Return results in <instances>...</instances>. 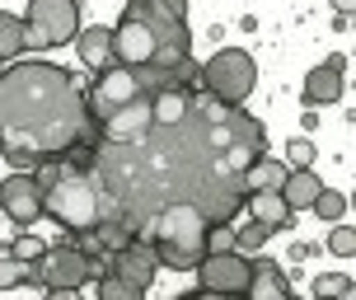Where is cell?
I'll return each instance as SVG.
<instances>
[{
  "label": "cell",
  "instance_id": "cell-1",
  "mask_svg": "<svg viewBox=\"0 0 356 300\" xmlns=\"http://www.w3.org/2000/svg\"><path fill=\"white\" fill-rule=\"evenodd\" d=\"M263 141L258 118L211 94H188L183 118L99 150V193L127 230H145L164 207H197L211 226H230L244 207V169L263 155Z\"/></svg>",
  "mask_w": 356,
  "mask_h": 300
},
{
  "label": "cell",
  "instance_id": "cell-2",
  "mask_svg": "<svg viewBox=\"0 0 356 300\" xmlns=\"http://www.w3.org/2000/svg\"><path fill=\"white\" fill-rule=\"evenodd\" d=\"M89 136L85 89L56 61H19L0 71V155L19 174L61 159Z\"/></svg>",
  "mask_w": 356,
  "mask_h": 300
},
{
  "label": "cell",
  "instance_id": "cell-3",
  "mask_svg": "<svg viewBox=\"0 0 356 300\" xmlns=\"http://www.w3.org/2000/svg\"><path fill=\"white\" fill-rule=\"evenodd\" d=\"M193 56V33L188 24L160 15L155 0H131L113 29V66L136 71V66H178Z\"/></svg>",
  "mask_w": 356,
  "mask_h": 300
},
{
  "label": "cell",
  "instance_id": "cell-4",
  "mask_svg": "<svg viewBox=\"0 0 356 300\" xmlns=\"http://www.w3.org/2000/svg\"><path fill=\"white\" fill-rule=\"evenodd\" d=\"M145 230H150V244H155L160 267L193 272L207 258V230H211V221L197 212V207H164Z\"/></svg>",
  "mask_w": 356,
  "mask_h": 300
},
{
  "label": "cell",
  "instance_id": "cell-5",
  "mask_svg": "<svg viewBox=\"0 0 356 300\" xmlns=\"http://www.w3.org/2000/svg\"><path fill=\"white\" fill-rule=\"evenodd\" d=\"M42 212L52 216L56 226H66L71 235H94L99 221H104V193H99V183L89 174L61 169V174L42 188Z\"/></svg>",
  "mask_w": 356,
  "mask_h": 300
},
{
  "label": "cell",
  "instance_id": "cell-6",
  "mask_svg": "<svg viewBox=\"0 0 356 300\" xmlns=\"http://www.w3.org/2000/svg\"><path fill=\"white\" fill-rule=\"evenodd\" d=\"M197 80H202V94H211L216 104L244 108L253 85H258V66H253V56L244 47H220L197 66Z\"/></svg>",
  "mask_w": 356,
  "mask_h": 300
},
{
  "label": "cell",
  "instance_id": "cell-7",
  "mask_svg": "<svg viewBox=\"0 0 356 300\" xmlns=\"http://www.w3.org/2000/svg\"><path fill=\"white\" fill-rule=\"evenodd\" d=\"M24 42L29 47H61L75 42L80 33V0H29V19H24Z\"/></svg>",
  "mask_w": 356,
  "mask_h": 300
},
{
  "label": "cell",
  "instance_id": "cell-8",
  "mask_svg": "<svg viewBox=\"0 0 356 300\" xmlns=\"http://www.w3.org/2000/svg\"><path fill=\"white\" fill-rule=\"evenodd\" d=\"M29 282L47 286V291H80L89 282V253L71 244L42 248V258L29 263Z\"/></svg>",
  "mask_w": 356,
  "mask_h": 300
},
{
  "label": "cell",
  "instance_id": "cell-9",
  "mask_svg": "<svg viewBox=\"0 0 356 300\" xmlns=\"http://www.w3.org/2000/svg\"><path fill=\"white\" fill-rule=\"evenodd\" d=\"M193 272H197V286H202V291H216V296H244V291H249V277H253V258L234 253V248L230 253H207Z\"/></svg>",
  "mask_w": 356,
  "mask_h": 300
},
{
  "label": "cell",
  "instance_id": "cell-10",
  "mask_svg": "<svg viewBox=\"0 0 356 300\" xmlns=\"http://www.w3.org/2000/svg\"><path fill=\"white\" fill-rule=\"evenodd\" d=\"M131 99H141L131 71H122V66H104V71H94V85H89V94H85V108L104 123V118L118 113V108H127Z\"/></svg>",
  "mask_w": 356,
  "mask_h": 300
},
{
  "label": "cell",
  "instance_id": "cell-11",
  "mask_svg": "<svg viewBox=\"0 0 356 300\" xmlns=\"http://www.w3.org/2000/svg\"><path fill=\"white\" fill-rule=\"evenodd\" d=\"M108 272L113 277H122L127 286H136V291H145V286L155 282V272H160V258H155V244L150 239H127L113 258H108Z\"/></svg>",
  "mask_w": 356,
  "mask_h": 300
},
{
  "label": "cell",
  "instance_id": "cell-12",
  "mask_svg": "<svg viewBox=\"0 0 356 300\" xmlns=\"http://www.w3.org/2000/svg\"><path fill=\"white\" fill-rule=\"evenodd\" d=\"M0 212L10 216L19 230H29L42 216V188L33 183V174H10L0 183Z\"/></svg>",
  "mask_w": 356,
  "mask_h": 300
},
{
  "label": "cell",
  "instance_id": "cell-13",
  "mask_svg": "<svg viewBox=\"0 0 356 300\" xmlns=\"http://www.w3.org/2000/svg\"><path fill=\"white\" fill-rule=\"evenodd\" d=\"M104 141L108 145H127V141H136V136H141L145 127H150V99H131V104L127 108H118V113H113V118H104Z\"/></svg>",
  "mask_w": 356,
  "mask_h": 300
},
{
  "label": "cell",
  "instance_id": "cell-14",
  "mask_svg": "<svg viewBox=\"0 0 356 300\" xmlns=\"http://www.w3.org/2000/svg\"><path fill=\"white\" fill-rule=\"evenodd\" d=\"M342 71H347V61L342 56H328L323 66L305 75V104H338L342 99Z\"/></svg>",
  "mask_w": 356,
  "mask_h": 300
},
{
  "label": "cell",
  "instance_id": "cell-15",
  "mask_svg": "<svg viewBox=\"0 0 356 300\" xmlns=\"http://www.w3.org/2000/svg\"><path fill=\"white\" fill-rule=\"evenodd\" d=\"M239 212H249V221H253V226H263L267 235H272V230H286V226H291V216H296L282 202V193H244V207H239Z\"/></svg>",
  "mask_w": 356,
  "mask_h": 300
},
{
  "label": "cell",
  "instance_id": "cell-16",
  "mask_svg": "<svg viewBox=\"0 0 356 300\" xmlns=\"http://www.w3.org/2000/svg\"><path fill=\"white\" fill-rule=\"evenodd\" d=\"M239 300H296V291H291V282H286V272L277 263H253L249 291Z\"/></svg>",
  "mask_w": 356,
  "mask_h": 300
},
{
  "label": "cell",
  "instance_id": "cell-17",
  "mask_svg": "<svg viewBox=\"0 0 356 300\" xmlns=\"http://www.w3.org/2000/svg\"><path fill=\"white\" fill-rule=\"evenodd\" d=\"M75 52H80V61H85L89 71H104V66H113V29H80L75 33Z\"/></svg>",
  "mask_w": 356,
  "mask_h": 300
},
{
  "label": "cell",
  "instance_id": "cell-18",
  "mask_svg": "<svg viewBox=\"0 0 356 300\" xmlns=\"http://www.w3.org/2000/svg\"><path fill=\"white\" fill-rule=\"evenodd\" d=\"M286 159H272V155H258L244 169V193H282V183H286Z\"/></svg>",
  "mask_w": 356,
  "mask_h": 300
},
{
  "label": "cell",
  "instance_id": "cell-19",
  "mask_svg": "<svg viewBox=\"0 0 356 300\" xmlns=\"http://www.w3.org/2000/svg\"><path fill=\"white\" fill-rule=\"evenodd\" d=\"M323 193V178L314 169H291L282 183V202L291 212H305V207H314V197Z\"/></svg>",
  "mask_w": 356,
  "mask_h": 300
},
{
  "label": "cell",
  "instance_id": "cell-20",
  "mask_svg": "<svg viewBox=\"0 0 356 300\" xmlns=\"http://www.w3.org/2000/svg\"><path fill=\"white\" fill-rule=\"evenodd\" d=\"M24 38H29V33H24V19L0 10V61H10V56L24 52V47H29Z\"/></svg>",
  "mask_w": 356,
  "mask_h": 300
},
{
  "label": "cell",
  "instance_id": "cell-21",
  "mask_svg": "<svg viewBox=\"0 0 356 300\" xmlns=\"http://www.w3.org/2000/svg\"><path fill=\"white\" fill-rule=\"evenodd\" d=\"M29 282V263L15 253V244H0V291H15Z\"/></svg>",
  "mask_w": 356,
  "mask_h": 300
},
{
  "label": "cell",
  "instance_id": "cell-22",
  "mask_svg": "<svg viewBox=\"0 0 356 300\" xmlns=\"http://www.w3.org/2000/svg\"><path fill=\"white\" fill-rule=\"evenodd\" d=\"M314 300H352V277L347 272H323V277H314Z\"/></svg>",
  "mask_w": 356,
  "mask_h": 300
},
{
  "label": "cell",
  "instance_id": "cell-23",
  "mask_svg": "<svg viewBox=\"0 0 356 300\" xmlns=\"http://www.w3.org/2000/svg\"><path fill=\"white\" fill-rule=\"evenodd\" d=\"M314 212H319V221H328V226H338L342 216H347V197H342L338 188H323V193L314 197Z\"/></svg>",
  "mask_w": 356,
  "mask_h": 300
},
{
  "label": "cell",
  "instance_id": "cell-24",
  "mask_svg": "<svg viewBox=\"0 0 356 300\" xmlns=\"http://www.w3.org/2000/svg\"><path fill=\"white\" fill-rule=\"evenodd\" d=\"M263 244H267V230H263V226H253V221H249V226H239V230H234V253L253 258V253H258Z\"/></svg>",
  "mask_w": 356,
  "mask_h": 300
},
{
  "label": "cell",
  "instance_id": "cell-25",
  "mask_svg": "<svg viewBox=\"0 0 356 300\" xmlns=\"http://www.w3.org/2000/svg\"><path fill=\"white\" fill-rule=\"evenodd\" d=\"M145 291H136V286H127L122 277H113V272H104L99 277V300H141Z\"/></svg>",
  "mask_w": 356,
  "mask_h": 300
},
{
  "label": "cell",
  "instance_id": "cell-26",
  "mask_svg": "<svg viewBox=\"0 0 356 300\" xmlns=\"http://www.w3.org/2000/svg\"><path fill=\"white\" fill-rule=\"evenodd\" d=\"M286 150H291V155H286V169H309V164H314V155H319V150H314V141H305V136H296Z\"/></svg>",
  "mask_w": 356,
  "mask_h": 300
},
{
  "label": "cell",
  "instance_id": "cell-27",
  "mask_svg": "<svg viewBox=\"0 0 356 300\" xmlns=\"http://www.w3.org/2000/svg\"><path fill=\"white\" fill-rule=\"evenodd\" d=\"M328 248H333L338 258H352V253H356V230L352 226H338L333 235H328Z\"/></svg>",
  "mask_w": 356,
  "mask_h": 300
},
{
  "label": "cell",
  "instance_id": "cell-28",
  "mask_svg": "<svg viewBox=\"0 0 356 300\" xmlns=\"http://www.w3.org/2000/svg\"><path fill=\"white\" fill-rule=\"evenodd\" d=\"M234 248V226H211L207 230V253H230Z\"/></svg>",
  "mask_w": 356,
  "mask_h": 300
},
{
  "label": "cell",
  "instance_id": "cell-29",
  "mask_svg": "<svg viewBox=\"0 0 356 300\" xmlns=\"http://www.w3.org/2000/svg\"><path fill=\"white\" fill-rule=\"evenodd\" d=\"M155 10L169 19H178V24H188V0H155Z\"/></svg>",
  "mask_w": 356,
  "mask_h": 300
},
{
  "label": "cell",
  "instance_id": "cell-30",
  "mask_svg": "<svg viewBox=\"0 0 356 300\" xmlns=\"http://www.w3.org/2000/svg\"><path fill=\"white\" fill-rule=\"evenodd\" d=\"M15 253H19V258H24V263H33V258H42V244H38L33 235H24V239H19V244H15Z\"/></svg>",
  "mask_w": 356,
  "mask_h": 300
},
{
  "label": "cell",
  "instance_id": "cell-31",
  "mask_svg": "<svg viewBox=\"0 0 356 300\" xmlns=\"http://www.w3.org/2000/svg\"><path fill=\"white\" fill-rule=\"evenodd\" d=\"M178 300H239V296H216V291H202L197 286V291H188V296H178Z\"/></svg>",
  "mask_w": 356,
  "mask_h": 300
},
{
  "label": "cell",
  "instance_id": "cell-32",
  "mask_svg": "<svg viewBox=\"0 0 356 300\" xmlns=\"http://www.w3.org/2000/svg\"><path fill=\"white\" fill-rule=\"evenodd\" d=\"M47 300H80V291H47Z\"/></svg>",
  "mask_w": 356,
  "mask_h": 300
},
{
  "label": "cell",
  "instance_id": "cell-33",
  "mask_svg": "<svg viewBox=\"0 0 356 300\" xmlns=\"http://www.w3.org/2000/svg\"><path fill=\"white\" fill-rule=\"evenodd\" d=\"M352 5H356V0H333V10H338V15H352Z\"/></svg>",
  "mask_w": 356,
  "mask_h": 300
}]
</instances>
